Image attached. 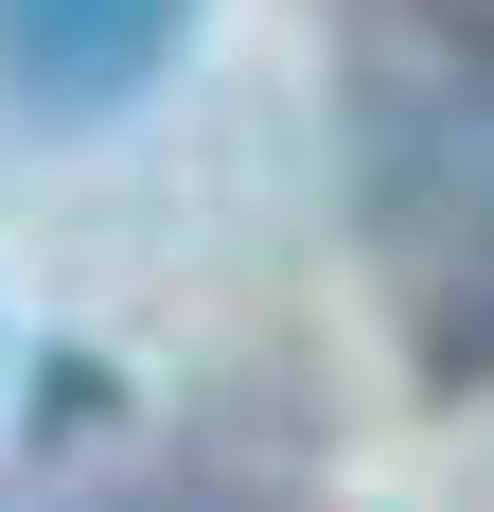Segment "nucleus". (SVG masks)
<instances>
[{"instance_id": "nucleus-2", "label": "nucleus", "mask_w": 494, "mask_h": 512, "mask_svg": "<svg viewBox=\"0 0 494 512\" xmlns=\"http://www.w3.org/2000/svg\"><path fill=\"white\" fill-rule=\"evenodd\" d=\"M195 18L212 0H0V89L53 106V124H89V106H124L142 71H177Z\"/></svg>"}, {"instance_id": "nucleus-1", "label": "nucleus", "mask_w": 494, "mask_h": 512, "mask_svg": "<svg viewBox=\"0 0 494 512\" xmlns=\"http://www.w3.org/2000/svg\"><path fill=\"white\" fill-rule=\"evenodd\" d=\"M336 106H353V230L389 265L406 354L477 389L494 371V0H353Z\"/></svg>"}, {"instance_id": "nucleus-3", "label": "nucleus", "mask_w": 494, "mask_h": 512, "mask_svg": "<svg viewBox=\"0 0 494 512\" xmlns=\"http://www.w3.org/2000/svg\"><path fill=\"white\" fill-rule=\"evenodd\" d=\"M53 512H230V495H53Z\"/></svg>"}]
</instances>
